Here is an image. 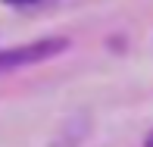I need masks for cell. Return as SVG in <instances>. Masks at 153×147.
Returning <instances> with one entry per match:
<instances>
[{
    "mask_svg": "<svg viewBox=\"0 0 153 147\" xmlns=\"http://www.w3.org/2000/svg\"><path fill=\"white\" fill-rule=\"evenodd\" d=\"M69 47L66 38H41L31 44H19V47H6L0 50V72H13L22 66H34V63H47L56 53H62Z\"/></svg>",
    "mask_w": 153,
    "mask_h": 147,
    "instance_id": "cell-1",
    "label": "cell"
},
{
    "mask_svg": "<svg viewBox=\"0 0 153 147\" xmlns=\"http://www.w3.org/2000/svg\"><path fill=\"white\" fill-rule=\"evenodd\" d=\"M6 3H19V6H28V3H41V0H6Z\"/></svg>",
    "mask_w": 153,
    "mask_h": 147,
    "instance_id": "cell-2",
    "label": "cell"
},
{
    "mask_svg": "<svg viewBox=\"0 0 153 147\" xmlns=\"http://www.w3.org/2000/svg\"><path fill=\"white\" fill-rule=\"evenodd\" d=\"M144 147H153V131L147 135V141H144Z\"/></svg>",
    "mask_w": 153,
    "mask_h": 147,
    "instance_id": "cell-3",
    "label": "cell"
}]
</instances>
